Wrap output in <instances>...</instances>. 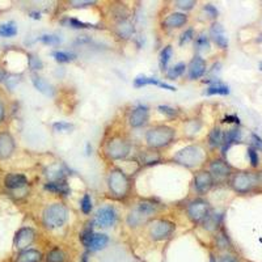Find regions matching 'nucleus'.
Listing matches in <instances>:
<instances>
[{
    "mask_svg": "<svg viewBox=\"0 0 262 262\" xmlns=\"http://www.w3.org/2000/svg\"><path fill=\"white\" fill-rule=\"evenodd\" d=\"M176 137L174 128L169 126H155L146 134V142L151 148H161L170 144Z\"/></svg>",
    "mask_w": 262,
    "mask_h": 262,
    "instance_id": "f257e3e1",
    "label": "nucleus"
},
{
    "mask_svg": "<svg viewBox=\"0 0 262 262\" xmlns=\"http://www.w3.org/2000/svg\"><path fill=\"white\" fill-rule=\"evenodd\" d=\"M205 159V152L201 147L198 146H188L185 148L180 149L176 155L173 156V160L176 161L180 165L184 167L193 168L200 165Z\"/></svg>",
    "mask_w": 262,
    "mask_h": 262,
    "instance_id": "f03ea898",
    "label": "nucleus"
},
{
    "mask_svg": "<svg viewBox=\"0 0 262 262\" xmlns=\"http://www.w3.org/2000/svg\"><path fill=\"white\" fill-rule=\"evenodd\" d=\"M69 211L66 209V206L62 203H54L46 207L43 211V224L46 228L54 229L59 228L67 221Z\"/></svg>",
    "mask_w": 262,
    "mask_h": 262,
    "instance_id": "7ed1b4c3",
    "label": "nucleus"
},
{
    "mask_svg": "<svg viewBox=\"0 0 262 262\" xmlns=\"http://www.w3.org/2000/svg\"><path fill=\"white\" fill-rule=\"evenodd\" d=\"M109 189L116 196H126L130 190V181L121 169H113L109 174Z\"/></svg>",
    "mask_w": 262,
    "mask_h": 262,
    "instance_id": "20e7f679",
    "label": "nucleus"
},
{
    "mask_svg": "<svg viewBox=\"0 0 262 262\" xmlns=\"http://www.w3.org/2000/svg\"><path fill=\"white\" fill-rule=\"evenodd\" d=\"M130 143L122 137H114L112 138L106 143L105 152L113 160H119V159H125L130 154Z\"/></svg>",
    "mask_w": 262,
    "mask_h": 262,
    "instance_id": "39448f33",
    "label": "nucleus"
},
{
    "mask_svg": "<svg viewBox=\"0 0 262 262\" xmlns=\"http://www.w3.org/2000/svg\"><path fill=\"white\" fill-rule=\"evenodd\" d=\"M258 184L256 174L248 172H238L231 180V185L237 193H248L254 188V185Z\"/></svg>",
    "mask_w": 262,
    "mask_h": 262,
    "instance_id": "423d86ee",
    "label": "nucleus"
},
{
    "mask_svg": "<svg viewBox=\"0 0 262 262\" xmlns=\"http://www.w3.org/2000/svg\"><path fill=\"white\" fill-rule=\"evenodd\" d=\"M173 231H174V224L172 222L160 219V221L152 223L151 228H149V236L156 242H160V240L169 237Z\"/></svg>",
    "mask_w": 262,
    "mask_h": 262,
    "instance_id": "0eeeda50",
    "label": "nucleus"
},
{
    "mask_svg": "<svg viewBox=\"0 0 262 262\" xmlns=\"http://www.w3.org/2000/svg\"><path fill=\"white\" fill-rule=\"evenodd\" d=\"M209 214L210 206L209 203L203 200H194L193 202H190L188 207V215L190 217V221L194 222V223L205 221Z\"/></svg>",
    "mask_w": 262,
    "mask_h": 262,
    "instance_id": "6e6552de",
    "label": "nucleus"
},
{
    "mask_svg": "<svg viewBox=\"0 0 262 262\" xmlns=\"http://www.w3.org/2000/svg\"><path fill=\"white\" fill-rule=\"evenodd\" d=\"M34 240H36V231L30 228V227H24V228L18 229L16 232L13 243H15L16 249L23 252V250L28 249V247H30Z\"/></svg>",
    "mask_w": 262,
    "mask_h": 262,
    "instance_id": "1a4fd4ad",
    "label": "nucleus"
},
{
    "mask_svg": "<svg viewBox=\"0 0 262 262\" xmlns=\"http://www.w3.org/2000/svg\"><path fill=\"white\" fill-rule=\"evenodd\" d=\"M117 222V212L112 206H104L101 209H98L96 212V223L98 227L107 228V227L114 226Z\"/></svg>",
    "mask_w": 262,
    "mask_h": 262,
    "instance_id": "9d476101",
    "label": "nucleus"
},
{
    "mask_svg": "<svg viewBox=\"0 0 262 262\" xmlns=\"http://www.w3.org/2000/svg\"><path fill=\"white\" fill-rule=\"evenodd\" d=\"M212 185H214V179H212L211 173L207 170H201L194 177V188L198 193H207L212 188Z\"/></svg>",
    "mask_w": 262,
    "mask_h": 262,
    "instance_id": "9b49d317",
    "label": "nucleus"
},
{
    "mask_svg": "<svg viewBox=\"0 0 262 262\" xmlns=\"http://www.w3.org/2000/svg\"><path fill=\"white\" fill-rule=\"evenodd\" d=\"M148 121V109L147 106H140L135 107L134 111L131 112L130 117H128V123H130L131 127H142L144 126Z\"/></svg>",
    "mask_w": 262,
    "mask_h": 262,
    "instance_id": "f8f14e48",
    "label": "nucleus"
},
{
    "mask_svg": "<svg viewBox=\"0 0 262 262\" xmlns=\"http://www.w3.org/2000/svg\"><path fill=\"white\" fill-rule=\"evenodd\" d=\"M206 72V62L203 58H201L200 55H195V57L191 59L190 64H189L188 74L189 79L190 80H196V79L202 78Z\"/></svg>",
    "mask_w": 262,
    "mask_h": 262,
    "instance_id": "ddd939ff",
    "label": "nucleus"
},
{
    "mask_svg": "<svg viewBox=\"0 0 262 262\" xmlns=\"http://www.w3.org/2000/svg\"><path fill=\"white\" fill-rule=\"evenodd\" d=\"M210 173H211L212 179L216 180H224L227 176L231 174V167L226 161L217 159L210 164Z\"/></svg>",
    "mask_w": 262,
    "mask_h": 262,
    "instance_id": "4468645a",
    "label": "nucleus"
},
{
    "mask_svg": "<svg viewBox=\"0 0 262 262\" xmlns=\"http://www.w3.org/2000/svg\"><path fill=\"white\" fill-rule=\"evenodd\" d=\"M15 151V140L8 133L0 134V159H8Z\"/></svg>",
    "mask_w": 262,
    "mask_h": 262,
    "instance_id": "2eb2a0df",
    "label": "nucleus"
},
{
    "mask_svg": "<svg viewBox=\"0 0 262 262\" xmlns=\"http://www.w3.org/2000/svg\"><path fill=\"white\" fill-rule=\"evenodd\" d=\"M32 83L33 85H34V88H36L38 92H41L42 95L49 96V97H53V96L55 95V88H54L48 80H45V79L38 76V75H33Z\"/></svg>",
    "mask_w": 262,
    "mask_h": 262,
    "instance_id": "dca6fc26",
    "label": "nucleus"
},
{
    "mask_svg": "<svg viewBox=\"0 0 262 262\" xmlns=\"http://www.w3.org/2000/svg\"><path fill=\"white\" fill-rule=\"evenodd\" d=\"M28 184V180L24 174H17V173H11L4 179V185L6 188L11 189V190H17V189L24 188Z\"/></svg>",
    "mask_w": 262,
    "mask_h": 262,
    "instance_id": "f3484780",
    "label": "nucleus"
},
{
    "mask_svg": "<svg viewBox=\"0 0 262 262\" xmlns=\"http://www.w3.org/2000/svg\"><path fill=\"white\" fill-rule=\"evenodd\" d=\"M240 130L238 128H231L223 135V143H222V152H223V155H226L227 151H228L231 147L233 146L235 143H237L238 140H240Z\"/></svg>",
    "mask_w": 262,
    "mask_h": 262,
    "instance_id": "a211bd4d",
    "label": "nucleus"
},
{
    "mask_svg": "<svg viewBox=\"0 0 262 262\" xmlns=\"http://www.w3.org/2000/svg\"><path fill=\"white\" fill-rule=\"evenodd\" d=\"M107 243H109V237L106 235H104V233H93L90 243L86 245V249L91 250V252H97V250L104 249Z\"/></svg>",
    "mask_w": 262,
    "mask_h": 262,
    "instance_id": "6ab92c4d",
    "label": "nucleus"
},
{
    "mask_svg": "<svg viewBox=\"0 0 262 262\" xmlns=\"http://www.w3.org/2000/svg\"><path fill=\"white\" fill-rule=\"evenodd\" d=\"M188 23V16L181 12H173L169 16H167V18L164 20L163 25H165L167 28H180L182 25H185Z\"/></svg>",
    "mask_w": 262,
    "mask_h": 262,
    "instance_id": "aec40b11",
    "label": "nucleus"
},
{
    "mask_svg": "<svg viewBox=\"0 0 262 262\" xmlns=\"http://www.w3.org/2000/svg\"><path fill=\"white\" fill-rule=\"evenodd\" d=\"M42 253L37 249H25L20 252L16 258V262H41Z\"/></svg>",
    "mask_w": 262,
    "mask_h": 262,
    "instance_id": "412c9836",
    "label": "nucleus"
},
{
    "mask_svg": "<svg viewBox=\"0 0 262 262\" xmlns=\"http://www.w3.org/2000/svg\"><path fill=\"white\" fill-rule=\"evenodd\" d=\"M211 36L214 38V41L216 42L217 46H221L222 49H227V46H228V39L224 36V29L221 24L212 25Z\"/></svg>",
    "mask_w": 262,
    "mask_h": 262,
    "instance_id": "4be33fe9",
    "label": "nucleus"
},
{
    "mask_svg": "<svg viewBox=\"0 0 262 262\" xmlns=\"http://www.w3.org/2000/svg\"><path fill=\"white\" fill-rule=\"evenodd\" d=\"M45 189H46V190L53 191V193L64 194V195H67V194L70 193V188L67 186V184H66L63 180H62V181H50V182H48V184L45 185Z\"/></svg>",
    "mask_w": 262,
    "mask_h": 262,
    "instance_id": "5701e85b",
    "label": "nucleus"
},
{
    "mask_svg": "<svg viewBox=\"0 0 262 262\" xmlns=\"http://www.w3.org/2000/svg\"><path fill=\"white\" fill-rule=\"evenodd\" d=\"M46 262H66V253L60 248H53L45 257Z\"/></svg>",
    "mask_w": 262,
    "mask_h": 262,
    "instance_id": "b1692460",
    "label": "nucleus"
},
{
    "mask_svg": "<svg viewBox=\"0 0 262 262\" xmlns=\"http://www.w3.org/2000/svg\"><path fill=\"white\" fill-rule=\"evenodd\" d=\"M223 133L219 127H215L210 131L209 135V144L211 147H219L223 143Z\"/></svg>",
    "mask_w": 262,
    "mask_h": 262,
    "instance_id": "393cba45",
    "label": "nucleus"
},
{
    "mask_svg": "<svg viewBox=\"0 0 262 262\" xmlns=\"http://www.w3.org/2000/svg\"><path fill=\"white\" fill-rule=\"evenodd\" d=\"M17 34V27L13 21L0 25V37H13Z\"/></svg>",
    "mask_w": 262,
    "mask_h": 262,
    "instance_id": "a878e982",
    "label": "nucleus"
},
{
    "mask_svg": "<svg viewBox=\"0 0 262 262\" xmlns=\"http://www.w3.org/2000/svg\"><path fill=\"white\" fill-rule=\"evenodd\" d=\"M185 69H186L185 63H177V64H174L173 67H170V69L168 70L167 78L169 79V80H174V79L180 78V76L185 72Z\"/></svg>",
    "mask_w": 262,
    "mask_h": 262,
    "instance_id": "bb28decb",
    "label": "nucleus"
},
{
    "mask_svg": "<svg viewBox=\"0 0 262 262\" xmlns=\"http://www.w3.org/2000/svg\"><path fill=\"white\" fill-rule=\"evenodd\" d=\"M117 30H118L119 36L123 37V38H128V37H131L133 32H134V28H133V25H131L128 21L123 20L118 24Z\"/></svg>",
    "mask_w": 262,
    "mask_h": 262,
    "instance_id": "cd10ccee",
    "label": "nucleus"
},
{
    "mask_svg": "<svg viewBox=\"0 0 262 262\" xmlns=\"http://www.w3.org/2000/svg\"><path fill=\"white\" fill-rule=\"evenodd\" d=\"M206 95L207 96H212V95L226 96V95H229V88L227 85H223V84H214V85H211L207 88V91H206Z\"/></svg>",
    "mask_w": 262,
    "mask_h": 262,
    "instance_id": "c85d7f7f",
    "label": "nucleus"
},
{
    "mask_svg": "<svg viewBox=\"0 0 262 262\" xmlns=\"http://www.w3.org/2000/svg\"><path fill=\"white\" fill-rule=\"evenodd\" d=\"M54 59L57 60L59 63H67L71 62L76 58V54L74 53H69V51H54L53 53Z\"/></svg>",
    "mask_w": 262,
    "mask_h": 262,
    "instance_id": "c756f323",
    "label": "nucleus"
},
{
    "mask_svg": "<svg viewBox=\"0 0 262 262\" xmlns=\"http://www.w3.org/2000/svg\"><path fill=\"white\" fill-rule=\"evenodd\" d=\"M161 81H159L156 78H147V76H138L134 80L135 86H144V85H160Z\"/></svg>",
    "mask_w": 262,
    "mask_h": 262,
    "instance_id": "7c9ffc66",
    "label": "nucleus"
},
{
    "mask_svg": "<svg viewBox=\"0 0 262 262\" xmlns=\"http://www.w3.org/2000/svg\"><path fill=\"white\" fill-rule=\"evenodd\" d=\"M156 211V207L154 203L149 202H140L139 207H138V212L143 216H148V215L154 214Z\"/></svg>",
    "mask_w": 262,
    "mask_h": 262,
    "instance_id": "2f4dec72",
    "label": "nucleus"
},
{
    "mask_svg": "<svg viewBox=\"0 0 262 262\" xmlns=\"http://www.w3.org/2000/svg\"><path fill=\"white\" fill-rule=\"evenodd\" d=\"M170 57H172V46H165V48L161 50L160 53V66L161 69L165 70L168 66V62H169Z\"/></svg>",
    "mask_w": 262,
    "mask_h": 262,
    "instance_id": "473e14b6",
    "label": "nucleus"
},
{
    "mask_svg": "<svg viewBox=\"0 0 262 262\" xmlns=\"http://www.w3.org/2000/svg\"><path fill=\"white\" fill-rule=\"evenodd\" d=\"M28 62H29L30 70H33V71H38V70H42V67H43L42 60L37 55H34V54L28 55Z\"/></svg>",
    "mask_w": 262,
    "mask_h": 262,
    "instance_id": "72a5a7b5",
    "label": "nucleus"
},
{
    "mask_svg": "<svg viewBox=\"0 0 262 262\" xmlns=\"http://www.w3.org/2000/svg\"><path fill=\"white\" fill-rule=\"evenodd\" d=\"M69 25L75 29H91V28H95V25L88 24V23H83V21L78 20V18H69L67 20Z\"/></svg>",
    "mask_w": 262,
    "mask_h": 262,
    "instance_id": "f704fd0d",
    "label": "nucleus"
},
{
    "mask_svg": "<svg viewBox=\"0 0 262 262\" xmlns=\"http://www.w3.org/2000/svg\"><path fill=\"white\" fill-rule=\"evenodd\" d=\"M80 207L81 211H83L84 214H91V211H92V200H91L90 194H84L83 200H81L80 203Z\"/></svg>",
    "mask_w": 262,
    "mask_h": 262,
    "instance_id": "c9c22d12",
    "label": "nucleus"
},
{
    "mask_svg": "<svg viewBox=\"0 0 262 262\" xmlns=\"http://www.w3.org/2000/svg\"><path fill=\"white\" fill-rule=\"evenodd\" d=\"M39 41L46 43V45H59L62 42V38L58 36H54V34H45V36L39 37Z\"/></svg>",
    "mask_w": 262,
    "mask_h": 262,
    "instance_id": "e433bc0d",
    "label": "nucleus"
},
{
    "mask_svg": "<svg viewBox=\"0 0 262 262\" xmlns=\"http://www.w3.org/2000/svg\"><path fill=\"white\" fill-rule=\"evenodd\" d=\"M54 131H57V133H69V131L74 130V125L69 122H55L53 125Z\"/></svg>",
    "mask_w": 262,
    "mask_h": 262,
    "instance_id": "4c0bfd02",
    "label": "nucleus"
},
{
    "mask_svg": "<svg viewBox=\"0 0 262 262\" xmlns=\"http://www.w3.org/2000/svg\"><path fill=\"white\" fill-rule=\"evenodd\" d=\"M93 236V231H92V223H88L86 224V227L84 228L83 233H81V243L84 244V247L86 248V245H88V243H90L91 237Z\"/></svg>",
    "mask_w": 262,
    "mask_h": 262,
    "instance_id": "58836bf2",
    "label": "nucleus"
},
{
    "mask_svg": "<svg viewBox=\"0 0 262 262\" xmlns=\"http://www.w3.org/2000/svg\"><path fill=\"white\" fill-rule=\"evenodd\" d=\"M248 156H249V160H250V165L252 167L256 168L257 165H258V154H257L256 148H253V147H249L248 148Z\"/></svg>",
    "mask_w": 262,
    "mask_h": 262,
    "instance_id": "ea45409f",
    "label": "nucleus"
},
{
    "mask_svg": "<svg viewBox=\"0 0 262 262\" xmlns=\"http://www.w3.org/2000/svg\"><path fill=\"white\" fill-rule=\"evenodd\" d=\"M158 109L160 113L165 114V116L170 117V118H173V117H176L177 114H179V112H177L176 109H173V107H170V106H167V105H160Z\"/></svg>",
    "mask_w": 262,
    "mask_h": 262,
    "instance_id": "a19ab883",
    "label": "nucleus"
},
{
    "mask_svg": "<svg viewBox=\"0 0 262 262\" xmlns=\"http://www.w3.org/2000/svg\"><path fill=\"white\" fill-rule=\"evenodd\" d=\"M174 4L181 9H191L193 6H195V2L194 0H177Z\"/></svg>",
    "mask_w": 262,
    "mask_h": 262,
    "instance_id": "79ce46f5",
    "label": "nucleus"
},
{
    "mask_svg": "<svg viewBox=\"0 0 262 262\" xmlns=\"http://www.w3.org/2000/svg\"><path fill=\"white\" fill-rule=\"evenodd\" d=\"M193 29L185 30V32L182 33L181 38H180V45H184V43H186L188 41H190V39L193 38Z\"/></svg>",
    "mask_w": 262,
    "mask_h": 262,
    "instance_id": "37998d69",
    "label": "nucleus"
},
{
    "mask_svg": "<svg viewBox=\"0 0 262 262\" xmlns=\"http://www.w3.org/2000/svg\"><path fill=\"white\" fill-rule=\"evenodd\" d=\"M18 78H20V76H16V75H15V76H9L8 79L6 78V79H4V81H6V84L8 85V88H11V90H12L13 86H15L16 84L20 81V79H18Z\"/></svg>",
    "mask_w": 262,
    "mask_h": 262,
    "instance_id": "c03bdc74",
    "label": "nucleus"
},
{
    "mask_svg": "<svg viewBox=\"0 0 262 262\" xmlns=\"http://www.w3.org/2000/svg\"><path fill=\"white\" fill-rule=\"evenodd\" d=\"M196 46H198V49L207 48V46H209V39H207V37L205 36L198 37V38H196Z\"/></svg>",
    "mask_w": 262,
    "mask_h": 262,
    "instance_id": "a18cd8bd",
    "label": "nucleus"
},
{
    "mask_svg": "<svg viewBox=\"0 0 262 262\" xmlns=\"http://www.w3.org/2000/svg\"><path fill=\"white\" fill-rule=\"evenodd\" d=\"M206 11V12L209 13L210 16H211V17H216L217 16V9L215 8L214 6H212V4H207V6H205V8H203Z\"/></svg>",
    "mask_w": 262,
    "mask_h": 262,
    "instance_id": "49530a36",
    "label": "nucleus"
},
{
    "mask_svg": "<svg viewBox=\"0 0 262 262\" xmlns=\"http://www.w3.org/2000/svg\"><path fill=\"white\" fill-rule=\"evenodd\" d=\"M216 262H240V261H238L235 256H232V254H224V256H222Z\"/></svg>",
    "mask_w": 262,
    "mask_h": 262,
    "instance_id": "de8ad7c7",
    "label": "nucleus"
},
{
    "mask_svg": "<svg viewBox=\"0 0 262 262\" xmlns=\"http://www.w3.org/2000/svg\"><path fill=\"white\" fill-rule=\"evenodd\" d=\"M252 142H253V146L256 147V148L262 149V139L258 137V135L252 134Z\"/></svg>",
    "mask_w": 262,
    "mask_h": 262,
    "instance_id": "09e8293b",
    "label": "nucleus"
},
{
    "mask_svg": "<svg viewBox=\"0 0 262 262\" xmlns=\"http://www.w3.org/2000/svg\"><path fill=\"white\" fill-rule=\"evenodd\" d=\"M71 4L76 8H84V7H88V6H92L95 4V2H71Z\"/></svg>",
    "mask_w": 262,
    "mask_h": 262,
    "instance_id": "8fccbe9b",
    "label": "nucleus"
},
{
    "mask_svg": "<svg viewBox=\"0 0 262 262\" xmlns=\"http://www.w3.org/2000/svg\"><path fill=\"white\" fill-rule=\"evenodd\" d=\"M223 122H226V123H240V119L237 118V117L236 116H226L223 118Z\"/></svg>",
    "mask_w": 262,
    "mask_h": 262,
    "instance_id": "3c124183",
    "label": "nucleus"
},
{
    "mask_svg": "<svg viewBox=\"0 0 262 262\" xmlns=\"http://www.w3.org/2000/svg\"><path fill=\"white\" fill-rule=\"evenodd\" d=\"M4 117H6V107H4V104L0 101V123L4 121Z\"/></svg>",
    "mask_w": 262,
    "mask_h": 262,
    "instance_id": "603ef678",
    "label": "nucleus"
},
{
    "mask_svg": "<svg viewBox=\"0 0 262 262\" xmlns=\"http://www.w3.org/2000/svg\"><path fill=\"white\" fill-rule=\"evenodd\" d=\"M80 262H90V261H88V253H84L83 256H81Z\"/></svg>",
    "mask_w": 262,
    "mask_h": 262,
    "instance_id": "864d4df0",
    "label": "nucleus"
},
{
    "mask_svg": "<svg viewBox=\"0 0 262 262\" xmlns=\"http://www.w3.org/2000/svg\"><path fill=\"white\" fill-rule=\"evenodd\" d=\"M4 79H6V72H4L3 70L0 69V81H3Z\"/></svg>",
    "mask_w": 262,
    "mask_h": 262,
    "instance_id": "5fc2aeb1",
    "label": "nucleus"
},
{
    "mask_svg": "<svg viewBox=\"0 0 262 262\" xmlns=\"http://www.w3.org/2000/svg\"><path fill=\"white\" fill-rule=\"evenodd\" d=\"M30 16H32L33 18H39V17H41V16H39V13H37V12H32V13H30Z\"/></svg>",
    "mask_w": 262,
    "mask_h": 262,
    "instance_id": "6e6d98bb",
    "label": "nucleus"
},
{
    "mask_svg": "<svg viewBox=\"0 0 262 262\" xmlns=\"http://www.w3.org/2000/svg\"><path fill=\"white\" fill-rule=\"evenodd\" d=\"M257 180H258V182H261V184H262V172L259 173L258 176H257Z\"/></svg>",
    "mask_w": 262,
    "mask_h": 262,
    "instance_id": "4d7b16f0",
    "label": "nucleus"
},
{
    "mask_svg": "<svg viewBox=\"0 0 262 262\" xmlns=\"http://www.w3.org/2000/svg\"><path fill=\"white\" fill-rule=\"evenodd\" d=\"M91 146H90V143H88V144H86V154H88V155H90V154H91Z\"/></svg>",
    "mask_w": 262,
    "mask_h": 262,
    "instance_id": "13d9d810",
    "label": "nucleus"
},
{
    "mask_svg": "<svg viewBox=\"0 0 262 262\" xmlns=\"http://www.w3.org/2000/svg\"><path fill=\"white\" fill-rule=\"evenodd\" d=\"M210 262H216V259H215V257L212 256V254L210 256Z\"/></svg>",
    "mask_w": 262,
    "mask_h": 262,
    "instance_id": "bf43d9fd",
    "label": "nucleus"
},
{
    "mask_svg": "<svg viewBox=\"0 0 262 262\" xmlns=\"http://www.w3.org/2000/svg\"><path fill=\"white\" fill-rule=\"evenodd\" d=\"M259 70L262 71V62H259Z\"/></svg>",
    "mask_w": 262,
    "mask_h": 262,
    "instance_id": "052dcab7",
    "label": "nucleus"
}]
</instances>
